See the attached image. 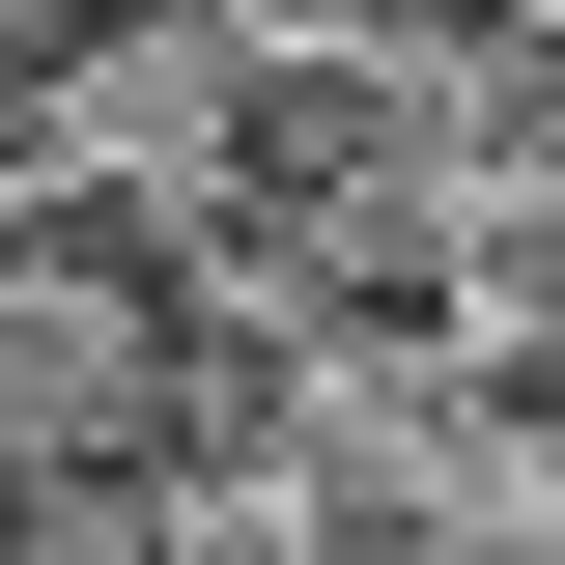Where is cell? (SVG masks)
<instances>
[{
    "label": "cell",
    "mask_w": 565,
    "mask_h": 565,
    "mask_svg": "<svg viewBox=\"0 0 565 565\" xmlns=\"http://www.w3.org/2000/svg\"><path fill=\"white\" fill-rule=\"evenodd\" d=\"M0 85H29V141H57V170H114V199H199L226 114H255V57H226L199 0H29V29H0Z\"/></svg>",
    "instance_id": "cell-1"
},
{
    "label": "cell",
    "mask_w": 565,
    "mask_h": 565,
    "mask_svg": "<svg viewBox=\"0 0 565 565\" xmlns=\"http://www.w3.org/2000/svg\"><path fill=\"white\" fill-rule=\"evenodd\" d=\"M170 565H311V537H282V509H199V481H170Z\"/></svg>",
    "instance_id": "cell-2"
},
{
    "label": "cell",
    "mask_w": 565,
    "mask_h": 565,
    "mask_svg": "<svg viewBox=\"0 0 565 565\" xmlns=\"http://www.w3.org/2000/svg\"><path fill=\"white\" fill-rule=\"evenodd\" d=\"M29 199H57V141H29V85H0V226H29Z\"/></svg>",
    "instance_id": "cell-3"
},
{
    "label": "cell",
    "mask_w": 565,
    "mask_h": 565,
    "mask_svg": "<svg viewBox=\"0 0 565 565\" xmlns=\"http://www.w3.org/2000/svg\"><path fill=\"white\" fill-rule=\"evenodd\" d=\"M537 565H565V537H537Z\"/></svg>",
    "instance_id": "cell-4"
}]
</instances>
